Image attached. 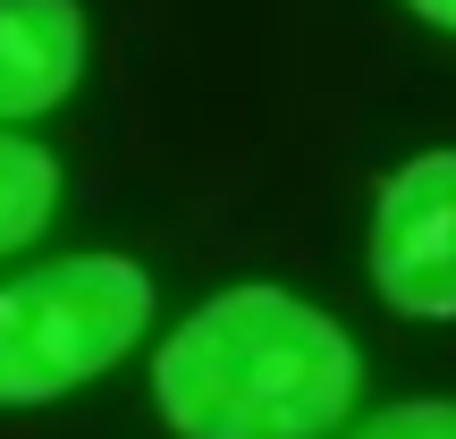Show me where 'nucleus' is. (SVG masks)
Listing matches in <instances>:
<instances>
[{"label": "nucleus", "instance_id": "f257e3e1", "mask_svg": "<svg viewBox=\"0 0 456 439\" xmlns=\"http://www.w3.org/2000/svg\"><path fill=\"white\" fill-rule=\"evenodd\" d=\"M152 406L178 439H338L363 406V355L313 296L245 279L152 346Z\"/></svg>", "mask_w": 456, "mask_h": 439}, {"label": "nucleus", "instance_id": "f03ea898", "mask_svg": "<svg viewBox=\"0 0 456 439\" xmlns=\"http://www.w3.org/2000/svg\"><path fill=\"white\" fill-rule=\"evenodd\" d=\"M152 271L127 254H68L0 288V414L60 406L118 372L152 329Z\"/></svg>", "mask_w": 456, "mask_h": 439}, {"label": "nucleus", "instance_id": "7ed1b4c3", "mask_svg": "<svg viewBox=\"0 0 456 439\" xmlns=\"http://www.w3.org/2000/svg\"><path fill=\"white\" fill-rule=\"evenodd\" d=\"M372 288L406 321H456V152H414L372 195Z\"/></svg>", "mask_w": 456, "mask_h": 439}, {"label": "nucleus", "instance_id": "20e7f679", "mask_svg": "<svg viewBox=\"0 0 456 439\" xmlns=\"http://www.w3.org/2000/svg\"><path fill=\"white\" fill-rule=\"evenodd\" d=\"M85 9L77 0H0V127L51 118L85 77Z\"/></svg>", "mask_w": 456, "mask_h": 439}, {"label": "nucleus", "instance_id": "39448f33", "mask_svg": "<svg viewBox=\"0 0 456 439\" xmlns=\"http://www.w3.org/2000/svg\"><path fill=\"white\" fill-rule=\"evenodd\" d=\"M60 212V161L43 144H26L17 127H0V262L26 254Z\"/></svg>", "mask_w": 456, "mask_h": 439}, {"label": "nucleus", "instance_id": "423d86ee", "mask_svg": "<svg viewBox=\"0 0 456 439\" xmlns=\"http://www.w3.org/2000/svg\"><path fill=\"white\" fill-rule=\"evenodd\" d=\"M346 439H456V397H406L389 414H363Z\"/></svg>", "mask_w": 456, "mask_h": 439}, {"label": "nucleus", "instance_id": "0eeeda50", "mask_svg": "<svg viewBox=\"0 0 456 439\" xmlns=\"http://www.w3.org/2000/svg\"><path fill=\"white\" fill-rule=\"evenodd\" d=\"M414 17H423V26H440V34H456V0H406Z\"/></svg>", "mask_w": 456, "mask_h": 439}]
</instances>
